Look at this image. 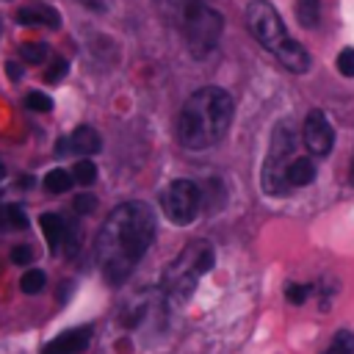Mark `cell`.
<instances>
[{"mask_svg":"<svg viewBox=\"0 0 354 354\" xmlns=\"http://www.w3.org/2000/svg\"><path fill=\"white\" fill-rule=\"evenodd\" d=\"M155 241V213L149 205L130 199L116 205L97 235V263L102 277L111 285H122L138 260L147 254L149 243Z\"/></svg>","mask_w":354,"mask_h":354,"instance_id":"6da1fadb","label":"cell"},{"mask_svg":"<svg viewBox=\"0 0 354 354\" xmlns=\"http://www.w3.org/2000/svg\"><path fill=\"white\" fill-rule=\"evenodd\" d=\"M232 97L218 86L196 88L180 111L177 119V138L185 149H207L224 138L232 124Z\"/></svg>","mask_w":354,"mask_h":354,"instance_id":"7a4b0ae2","label":"cell"},{"mask_svg":"<svg viewBox=\"0 0 354 354\" xmlns=\"http://www.w3.org/2000/svg\"><path fill=\"white\" fill-rule=\"evenodd\" d=\"M213 260H216V257H213V246H210L207 241H202V238L191 241V243L166 266L163 279H160L163 296H166L171 304H185V301L194 296L199 279L213 268Z\"/></svg>","mask_w":354,"mask_h":354,"instance_id":"3957f363","label":"cell"},{"mask_svg":"<svg viewBox=\"0 0 354 354\" xmlns=\"http://www.w3.org/2000/svg\"><path fill=\"white\" fill-rule=\"evenodd\" d=\"M299 155V138L290 122H279L271 136V147L263 163V191L271 196H285L290 194V185L285 180V171L290 160Z\"/></svg>","mask_w":354,"mask_h":354,"instance_id":"277c9868","label":"cell"},{"mask_svg":"<svg viewBox=\"0 0 354 354\" xmlns=\"http://www.w3.org/2000/svg\"><path fill=\"white\" fill-rule=\"evenodd\" d=\"M221 28H224L221 14L216 8H210L205 0H196L191 6V11L183 17V22H180L185 47H188V53L194 58H205V55H210L216 50Z\"/></svg>","mask_w":354,"mask_h":354,"instance_id":"5b68a950","label":"cell"},{"mask_svg":"<svg viewBox=\"0 0 354 354\" xmlns=\"http://www.w3.org/2000/svg\"><path fill=\"white\" fill-rule=\"evenodd\" d=\"M160 207L171 224L185 227L196 218V213L202 207V191L194 180H171L160 191Z\"/></svg>","mask_w":354,"mask_h":354,"instance_id":"8992f818","label":"cell"},{"mask_svg":"<svg viewBox=\"0 0 354 354\" xmlns=\"http://www.w3.org/2000/svg\"><path fill=\"white\" fill-rule=\"evenodd\" d=\"M246 22H249V30L254 33V39L271 53L290 36L282 17L277 14V8L268 0H252L246 6Z\"/></svg>","mask_w":354,"mask_h":354,"instance_id":"52a82bcc","label":"cell"},{"mask_svg":"<svg viewBox=\"0 0 354 354\" xmlns=\"http://www.w3.org/2000/svg\"><path fill=\"white\" fill-rule=\"evenodd\" d=\"M301 141H304V147H307L315 158L329 155V149H332V144H335V130H332L329 119H326L321 111H310V113L304 116Z\"/></svg>","mask_w":354,"mask_h":354,"instance_id":"ba28073f","label":"cell"},{"mask_svg":"<svg viewBox=\"0 0 354 354\" xmlns=\"http://www.w3.org/2000/svg\"><path fill=\"white\" fill-rule=\"evenodd\" d=\"M100 147H102L100 133L94 127L83 124V127H75L69 136L58 138L55 152L58 155H94V152H100Z\"/></svg>","mask_w":354,"mask_h":354,"instance_id":"9c48e42d","label":"cell"},{"mask_svg":"<svg viewBox=\"0 0 354 354\" xmlns=\"http://www.w3.org/2000/svg\"><path fill=\"white\" fill-rule=\"evenodd\" d=\"M17 22L25 25V28H58L61 14L53 6L41 3V0H33V3L17 8Z\"/></svg>","mask_w":354,"mask_h":354,"instance_id":"30bf717a","label":"cell"},{"mask_svg":"<svg viewBox=\"0 0 354 354\" xmlns=\"http://www.w3.org/2000/svg\"><path fill=\"white\" fill-rule=\"evenodd\" d=\"M91 343V326H75L61 335H55L41 354H80Z\"/></svg>","mask_w":354,"mask_h":354,"instance_id":"8fae6325","label":"cell"},{"mask_svg":"<svg viewBox=\"0 0 354 354\" xmlns=\"http://www.w3.org/2000/svg\"><path fill=\"white\" fill-rule=\"evenodd\" d=\"M274 55L282 61V66H288L290 72H307L310 69V55H307V50L299 44V41H293L290 36L274 50Z\"/></svg>","mask_w":354,"mask_h":354,"instance_id":"7c38bea8","label":"cell"},{"mask_svg":"<svg viewBox=\"0 0 354 354\" xmlns=\"http://www.w3.org/2000/svg\"><path fill=\"white\" fill-rule=\"evenodd\" d=\"M39 224H41V232H44V241L50 246L53 254L64 252V241H66V221L58 216V213H41L39 216Z\"/></svg>","mask_w":354,"mask_h":354,"instance_id":"4fadbf2b","label":"cell"},{"mask_svg":"<svg viewBox=\"0 0 354 354\" xmlns=\"http://www.w3.org/2000/svg\"><path fill=\"white\" fill-rule=\"evenodd\" d=\"M285 180H288L290 191H293V188H304V185H310V183L315 180V160L307 158V155H296V158L290 160L288 171H285Z\"/></svg>","mask_w":354,"mask_h":354,"instance_id":"5bb4252c","label":"cell"},{"mask_svg":"<svg viewBox=\"0 0 354 354\" xmlns=\"http://www.w3.org/2000/svg\"><path fill=\"white\" fill-rule=\"evenodd\" d=\"M155 3H158V8H160L163 19H166V22H171L174 28H180L183 17L191 11V6H194L196 0H155Z\"/></svg>","mask_w":354,"mask_h":354,"instance_id":"9a60e30c","label":"cell"},{"mask_svg":"<svg viewBox=\"0 0 354 354\" xmlns=\"http://www.w3.org/2000/svg\"><path fill=\"white\" fill-rule=\"evenodd\" d=\"M293 11H296V19L304 28H315L318 19H321V0H299Z\"/></svg>","mask_w":354,"mask_h":354,"instance_id":"2e32d148","label":"cell"},{"mask_svg":"<svg viewBox=\"0 0 354 354\" xmlns=\"http://www.w3.org/2000/svg\"><path fill=\"white\" fill-rule=\"evenodd\" d=\"M72 183H75V177L69 171H64V169H53V171L44 174V188L50 194H64V191L72 188Z\"/></svg>","mask_w":354,"mask_h":354,"instance_id":"e0dca14e","label":"cell"},{"mask_svg":"<svg viewBox=\"0 0 354 354\" xmlns=\"http://www.w3.org/2000/svg\"><path fill=\"white\" fill-rule=\"evenodd\" d=\"M324 354H354V332H348V329L335 332V337L329 340Z\"/></svg>","mask_w":354,"mask_h":354,"instance_id":"ac0fdd59","label":"cell"},{"mask_svg":"<svg viewBox=\"0 0 354 354\" xmlns=\"http://www.w3.org/2000/svg\"><path fill=\"white\" fill-rule=\"evenodd\" d=\"M44 282H47V277H44L41 268H28V271L19 277V288H22V293H28V296L39 293V290L44 288Z\"/></svg>","mask_w":354,"mask_h":354,"instance_id":"d6986e66","label":"cell"},{"mask_svg":"<svg viewBox=\"0 0 354 354\" xmlns=\"http://www.w3.org/2000/svg\"><path fill=\"white\" fill-rule=\"evenodd\" d=\"M19 55L25 64H41V61H47V44L44 41H25L19 47Z\"/></svg>","mask_w":354,"mask_h":354,"instance_id":"ffe728a7","label":"cell"},{"mask_svg":"<svg viewBox=\"0 0 354 354\" xmlns=\"http://www.w3.org/2000/svg\"><path fill=\"white\" fill-rule=\"evenodd\" d=\"M72 177H75V183H80V185H91V183L97 180V166H94V160H88V158L77 160L75 169H72Z\"/></svg>","mask_w":354,"mask_h":354,"instance_id":"44dd1931","label":"cell"},{"mask_svg":"<svg viewBox=\"0 0 354 354\" xmlns=\"http://www.w3.org/2000/svg\"><path fill=\"white\" fill-rule=\"evenodd\" d=\"M337 72L343 75V77H354V47H343L340 53H337Z\"/></svg>","mask_w":354,"mask_h":354,"instance_id":"7402d4cb","label":"cell"},{"mask_svg":"<svg viewBox=\"0 0 354 354\" xmlns=\"http://www.w3.org/2000/svg\"><path fill=\"white\" fill-rule=\"evenodd\" d=\"M25 105H28L30 111H39V113H47V111L53 108V100H50L47 94H41V91H30V94L25 97Z\"/></svg>","mask_w":354,"mask_h":354,"instance_id":"603a6c76","label":"cell"},{"mask_svg":"<svg viewBox=\"0 0 354 354\" xmlns=\"http://www.w3.org/2000/svg\"><path fill=\"white\" fill-rule=\"evenodd\" d=\"M66 69H69L66 61H64L61 55H55V58H50V69L44 72V80H47V83H58V80L66 75Z\"/></svg>","mask_w":354,"mask_h":354,"instance_id":"cb8c5ba5","label":"cell"},{"mask_svg":"<svg viewBox=\"0 0 354 354\" xmlns=\"http://www.w3.org/2000/svg\"><path fill=\"white\" fill-rule=\"evenodd\" d=\"M285 296H288V301H290V304H304V301H307V296H310V285L290 282V285L285 288Z\"/></svg>","mask_w":354,"mask_h":354,"instance_id":"d4e9b609","label":"cell"},{"mask_svg":"<svg viewBox=\"0 0 354 354\" xmlns=\"http://www.w3.org/2000/svg\"><path fill=\"white\" fill-rule=\"evenodd\" d=\"M11 263H14V266H30V263H33V249H30L28 243H17V246L11 249Z\"/></svg>","mask_w":354,"mask_h":354,"instance_id":"484cf974","label":"cell"},{"mask_svg":"<svg viewBox=\"0 0 354 354\" xmlns=\"http://www.w3.org/2000/svg\"><path fill=\"white\" fill-rule=\"evenodd\" d=\"M91 207H94V199H91L88 194H83V196L75 199V210H77V213H88Z\"/></svg>","mask_w":354,"mask_h":354,"instance_id":"4316f807","label":"cell"},{"mask_svg":"<svg viewBox=\"0 0 354 354\" xmlns=\"http://www.w3.org/2000/svg\"><path fill=\"white\" fill-rule=\"evenodd\" d=\"M86 8H91V11H102L105 8V0H80Z\"/></svg>","mask_w":354,"mask_h":354,"instance_id":"83f0119b","label":"cell"},{"mask_svg":"<svg viewBox=\"0 0 354 354\" xmlns=\"http://www.w3.org/2000/svg\"><path fill=\"white\" fill-rule=\"evenodd\" d=\"M19 75H22V69H19V64H11V61H8V77H14V80H17Z\"/></svg>","mask_w":354,"mask_h":354,"instance_id":"f1b7e54d","label":"cell"},{"mask_svg":"<svg viewBox=\"0 0 354 354\" xmlns=\"http://www.w3.org/2000/svg\"><path fill=\"white\" fill-rule=\"evenodd\" d=\"M351 183H354V160H351Z\"/></svg>","mask_w":354,"mask_h":354,"instance_id":"f546056e","label":"cell"},{"mask_svg":"<svg viewBox=\"0 0 354 354\" xmlns=\"http://www.w3.org/2000/svg\"><path fill=\"white\" fill-rule=\"evenodd\" d=\"M0 177H3V166H0Z\"/></svg>","mask_w":354,"mask_h":354,"instance_id":"4dcf8cb0","label":"cell"}]
</instances>
